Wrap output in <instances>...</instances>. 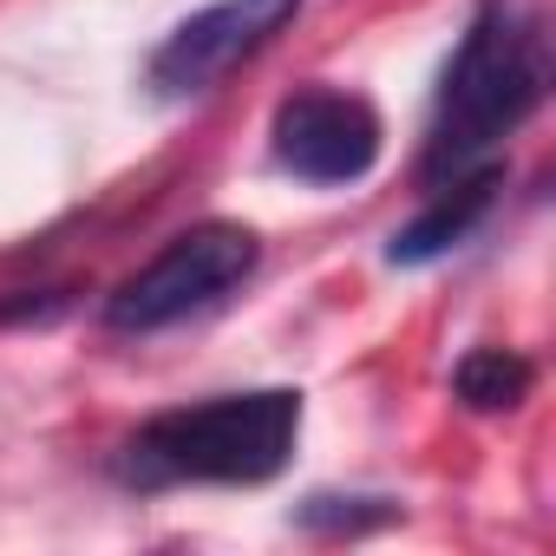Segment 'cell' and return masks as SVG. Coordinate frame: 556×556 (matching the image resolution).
Listing matches in <instances>:
<instances>
[{"mask_svg":"<svg viewBox=\"0 0 556 556\" xmlns=\"http://www.w3.org/2000/svg\"><path fill=\"white\" fill-rule=\"evenodd\" d=\"M549 99V40L543 21L517 0H478L439 99H432V125H426V151H419V184L439 190L478 164H497L491 151L523 131V118Z\"/></svg>","mask_w":556,"mask_h":556,"instance_id":"cell-1","label":"cell"},{"mask_svg":"<svg viewBox=\"0 0 556 556\" xmlns=\"http://www.w3.org/2000/svg\"><path fill=\"white\" fill-rule=\"evenodd\" d=\"M302 432L295 387H249L197 406L151 413L112 452V478L125 491H184V484H268L289 465Z\"/></svg>","mask_w":556,"mask_h":556,"instance_id":"cell-2","label":"cell"},{"mask_svg":"<svg viewBox=\"0 0 556 556\" xmlns=\"http://www.w3.org/2000/svg\"><path fill=\"white\" fill-rule=\"evenodd\" d=\"M255 262H262L255 229L223 223V216L190 223L105 295V328L112 334H164V328L229 302L255 275Z\"/></svg>","mask_w":556,"mask_h":556,"instance_id":"cell-3","label":"cell"},{"mask_svg":"<svg viewBox=\"0 0 556 556\" xmlns=\"http://www.w3.org/2000/svg\"><path fill=\"white\" fill-rule=\"evenodd\" d=\"M302 14V0H210L190 21H177L151 66H144V86L164 99V105H184V99H203L216 92L229 73H242L262 47H275Z\"/></svg>","mask_w":556,"mask_h":556,"instance_id":"cell-4","label":"cell"},{"mask_svg":"<svg viewBox=\"0 0 556 556\" xmlns=\"http://www.w3.org/2000/svg\"><path fill=\"white\" fill-rule=\"evenodd\" d=\"M380 144H387L380 112L348 86H302L275 105V125H268L275 164L315 190L361 184L380 164Z\"/></svg>","mask_w":556,"mask_h":556,"instance_id":"cell-5","label":"cell"},{"mask_svg":"<svg viewBox=\"0 0 556 556\" xmlns=\"http://www.w3.org/2000/svg\"><path fill=\"white\" fill-rule=\"evenodd\" d=\"M497 184H504V170H497V164H478V170H465V177H452V184L426 190L432 203H426L406 229H393L387 262H393V268H426V262H439L445 249H458V242L484 223V210H491Z\"/></svg>","mask_w":556,"mask_h":556,"instance_id":"cell-6","label":"cell"},{"mask_svg":"<svg viewBox=\"0 0 556 556\" xmlns=\"http://www.w3.org/2000/svg\"><path fill=\"white\" fill-rule=\"evenodd\" d=\"M536 387V367L517 348H471L452 367V400L465 413H517Z\"/></svg>","mask_w":556,"mask_h":556,"instance_id":"cell-7","label":"cell"},{"mask_svg":"<svg viewBox=\"0 0 556 556\" xmlns=\"http://www.w3.org/2000/svg\"><path fill=\"white\" fill-rule=\"evenodd\" d=\"M302 530H374V523H393L400 517V504L393 497H308L302 510Z\"/></svg>","mask_w":556,"mask_h":556,"instance_id":"cell-8","label":"cell"}]
</instances>
